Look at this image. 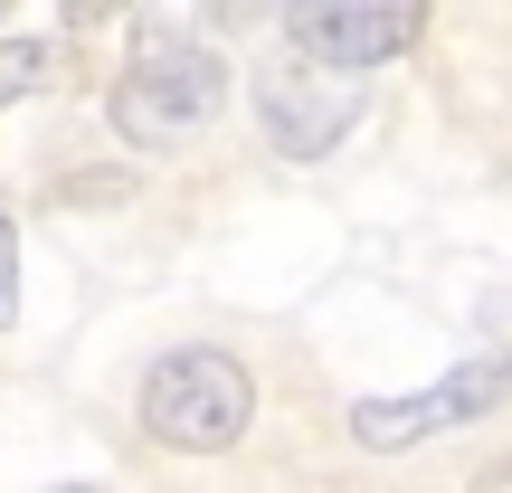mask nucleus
I'll return each instance as SVG.
<instances>
[{"label": "nucleus", "mask_w": 512, "mask_h": 493, "mask_svg": "<svg viewBox=\"0 0 512 493\" xmlns=\"http://www.w3.org/2000/svg\"><path fill=\"white\" fill-rule=\"evenodd\" d=\"M219 105H228V67H219V48L181 38L171 19H143V29H133L124 76H114V95H105L114 133H124L133 152H171V143H190V133H200Z\"/></svg>", "instance_id": "f257e3e1"}, {"label": "nucleus", "mask_w": 512, "mask_h": 493, "mask_svg": "<svg viewBox=\"0 0 512 493\" xmlns=\"http://www.w3.org/2000/svg\"><path fill=\"white\" fill-rule=\"evenodd\" d=\"M247 418H256L247 361H228V351H209V342L162 351V361L143 370V427L162 446H181V456H219V446H238Z\"/></svg>", "instance_id": "f03ea898"}, {"label": "nucleus", "mask_w": 512, "mask_h": 493, "mask_svg": "<svg viewBox=\"0 0 512 493\" xmlns=\"http://www.w3.org/2000/svg\"><path fill=\"white\" fill-rule=\"evenodd\" d=\"M256 124L285 162H323L351 124H361V76H332L313 57H285V67L256 76Z\"/></svg>", "instance_id": "7ed1b4c3"}, {"label": "nucleus", "mask_w": 512, "mask_h": 493, "mask_svg": "<svg viewBox=\"0 0 512 493\" xmlns=\"http://www.w3.org/2000/svg\"><path fill=\"white\" fill-rule=\"evenodd\" d=\"M494 399H512V351L446 370V380L418 389V399H361V408H351V437H361V446H408V437H437V427L484 418Z\"/></svg>", "instance_id": "20e7f679"}, {"label": "nucleus", "mask_w": 512, "mask_h": 493, "mask_svg": "<svg viewBox=\"0 0 512 493\" xmlns=\"http://www.w3.org/2000/svg\"><path fill=\"white\" fill-rule=\"evenodd\" d=\"M285 38H294V57H313V67L361 76V67H380V57L418 48V10H399V0H389V10H370V0H294Z\"/></svg>", "instance_id": "39448f33"}, {"label": "nucleus", "mask_w": 512, "mask_h": 493, "mask_svg": "<svg viewBox=\"0 0 512 493\" xmlns=\"http://www.w3.org/2000/svg\"><path fill=\"white\" fill-rule=\"evenodd\" d=\"M57 76V48H38V38H0V114L19 105V95H38Z\"/></svg>", "instance_id": "423d86ee"}, {"label": "nucleus", "mask_w": 512, "mask_h": 493, "mask_svg": "<svg viewBox=\"0 0 512 493\" xmlns=\"http://www.w3.org/2000/svg\"><path fill=\"white\" fill-rule=\"evenodd\" d=\"M19 313V228L0 219V323Z\"/></svg>", "instance_id": "0eeeda50"}, {"label": "nucleus", "mask_w": 512, "mask_h": 493, "mask_svg": "<svg viewBox=\"0 0 512 493\" xmlns=\"http://www.w3.org/2000/svg\"><path fill=\"white\" fill-rule=\"evenodd\" d=\"M484 493H512V456H503V465H494V475H484Z\"/></svg>", "instance_id": "6e6552de"}, {"label": "nucleus", "mask_w": 512, "mask_h": 493, "mask_svg": "<svg viewBox=\"0 0 512 493\" xmlns=\"http://www.w3.org/2000/svg\"><path fill=\"white\" fill-rule=\"evenodd\" d=\"M48 493H105V484H48Z\"/></svg>", "instance_id": "1a4fd4ad"}]
</instances>
